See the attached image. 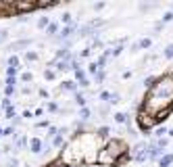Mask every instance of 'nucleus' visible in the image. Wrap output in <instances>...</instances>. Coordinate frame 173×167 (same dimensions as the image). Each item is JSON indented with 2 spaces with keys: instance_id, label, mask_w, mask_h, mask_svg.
I'll use <instances>...</instances> for the list:
<instances>
[{
  "instance_id": "28",
  "label": "nucleus",
  "mask_w": 173,
  "mask_h": 167,
  "mask_svg": "<svg viewBox=\"0 0 173 167\" xmlns=\"http://www.w3.org/2000/svg\"><path fill=\"white\" fill-rule=\"evenodd\" d=\"M94 9H96V11H100V9H104V2H98V4H94Z\"/></svg>"
},
{
  "instance_id": "26",
  "label": "nucleus",
  "mask_w": 173,
  "mask_h": 167,
  "mask_svg": "<svg viewBox=\"0 0 173 167\" xmlns=\"http://www.w3.org/2000/svg\"><path fill=\"white\" fill-rule=\"evenodd\" d=\"M154 134H156V136H163V134H167V130H165V128H159V130L154 132Z\"/></svg>"
},
{
  "instance_id": "3",
  "label": "nucleus",
  "mask_w": 173,
  "mask_h": 167,
  "mask_svg": "<svg viewBox=\"0 0 173 167\" xmlns=\"http://www.w3.org/2000/svg\"><path fill=\"white\" fill-rule=\"evenodd\" d=\"M71 32H73V27H71V25L63 27V29H61V34H58V40H67V38L71 36Z\"/></svg>"
},
{
  "instance_id": "6",
  "label": "nucleus",
  "mask_w": 173,
  "mask_h": 167,
  "mask_svg": "<svg viewBox=\"0 0 173 167\" xmlns=\"http://www.w3.org/2000/svg\"><path fill=\"white\" fill-rule=\"evenodd\" d=\"M171 163H173V155H165L161 159V167H169Z\"/></svg>"
},
{
  "instance_id": "4",
  "label": "nucleus",
  "mask_w": 173,
  "mask_h": 167,
  "mask_svg": "<svg viewBox=\"0 0 173 167\" xmlns=\"http://www.w3.org/2000/svg\"><path fill=\"white\" fill-rule=\"evenodd\" d=\"M31 44V40H19V42H15L11 46V50H17V48H23V46H29Z\"/></svg>"
},
{
  "instance_id": "5",
  "label": "nucleus",
  "mask_w": 173,
  "mask_h": 167,
  "mask_svg": "<svg viewBox=\"0 0 173 167\" xmlns=\"http://www.w3.org/2000/svg\"><path fill=\"white\" fill-rule=\"evenodd\" d=\"M150 44H152V42H150V38H144V40H140L138 44L134 46V50H138V48H148Z\"/></svg>"
},
{
  "instance_id": "17",
  "label": "nucleus",
  "mask_w": 173,
  "mask_h": 167,
  "mask_svg": "<svg viewBox=\"0 0 173 167\" xmlns=\"http://www.w3.org/2000/svg\"><path fill=\"white\" fill-rule=\"evenodd\" d=\"M75 77H77V80H81V82H83V80H86V73H83V71H81V69H79V71H75Z\"/></svg>"
},
{
  "instance_id": "7",
  "label": "nucleus",
  "mask_w": 173,
  "mask_h": 167,
  "mask_svg": "<svg viewBox=\"0 0 173 167\" xmlns=\"http://www.w3.org/2000/svg\"><path fill=\"white\" fill-rule=\"evenodd\" d=\"M57 32H58V25H57V23H50V25H48V29H46L48 36H54Z\"/></svg>"
},
{
  "instance_id": "18",
  "label": "nucleus",
  "mask_w": 173,
  "mask_h": 167,
  "mask_svg": "<svg viewBox=\"0 0 173 167\" xmlns=\"http://www.w3.org/2000/svg\"><path fill=\"white\" fill-rule=\"evenodd\" d=\"M61 21H63V23H69V21H71V15H69V13H65V15L61 17Z\"/></svg>"
},
{
  "instance_id": "8",
  "label": "nucleus",
  "mask_w": 173,
  "mask_h": 167,
  "mask_svg": "<svg viewBox=\"0 0 173 167\" xmlns=\"http://www.w3.org/2000/svg\"><path fill=\"white\" fill-rule=\"evenodd\" d=\"M165 59H173V44L165 46Z\"/></svg>"
},
{
  "instance_id": "11",
  "label": "nucleus",
  "mask_w": 173,
  "mask_h": 167,
  "mask_svg": "<svg viewBox=\"0 0 173 167\" xmlns=\"http://www.w3.org/2000/svg\"><path fill=\"white\" fill-rule=\"evenodd\" d=\"M9 67H15V69H17V67H19V59H17V57H15V54H13L11 59H9Z\"/></svg>"
},
{
  "instance_id": "21",
  "label": "nucleus",
  "mask_w": 173,
  "mask_h": 167,
  "mask_svg": "<svg viewBox=\"0 0 173 167\" xmlns=\"http://www.w3.org/2000/svg\"><path fill=\"white\" fill-rule=\"evenodd\" d=\"M21 80H23V82H31V73H23Z\"/></svg>"
},
{
  "instance_id": "15",
  "label": "nucleus",
  "mask_w": 173,
  "mask_h": 167,
  "mask_svg": "<svg viewBox=\"0 0 173 167\" xmlns=\"http://www.w3.org/2000/svg\"><path fill=\"white\" fill-rule=\"evenodd\" d=\"M171 19H173V13H165L163 15V23H169Z\"/></svg>"
},
{
  "instance_id": "23",
  "label": "nucleus",
  "mask_w": 173,
  "mask_h": 167,
  "mask_svg": "<svg viewBox=\"0 0 173 167\" xmlns=\"http://www.w3.org/2000/svg\"><path fill=\"white\" fill-rule=\"evenodd\" d=\"M13 134H15V132H13L11 128H6V130H2V136H13Z\"/></svg>"
},
{
  "instance_id": "19",
  "label": "nucleus",
  "mask_w": 173,
  "mask_h": 167,
  "mask_svg": "<svg viewBox=\"0 0 173 167\" xmlns=\"http://www.w3.org/2000/svg\"><path fill=\"white\" fill-rule=\"evenodd\" d=\"M102 80H104V71L100 69V71L96 73V82H102Z\"/></svg>"
},
{
  "instance_id": "16",
  "label": "nucleus",
  "mask_w": 173,
  "mask_h": 167,
  "mask_svg": "<svg viewBox=\"0 0 173 167\" xmlns=\"http://www.w3.org/2000/svg\"><path fill=\"white\" fill-rule=\"evenodd\" d=\"M75 102H77L79 107H86V98H83V96H79V94H77V98H75Z\"/></svg>"
},
{
  "instance_id": "1",
  "label": "nucleus",
  "mask_w": 173,
  "mask_h": 167,
  "mask_svg": "<svg viewBox=\"0 0 173 167\" xmlns=\"http://www.w3.org/2000/svg\"><path fill=\"white\" fill-rule=\"evenodd\" d=\"M40 4H35V2H13V9L15 13H25V11H34L38 9Z\"/></svg>"
},
{
  "instance_id": "20",
  "label": "nucleus",
  "mask_w": 173,
  "mask_h": 167,
  "mask_svg": "<svg viewBox=\"0 0 173 167\" xmlns=\"http://www.w3.org/2000/svg\"><path fill=\"white\" fill-rule=\"evenodd\" d=\"M90 117V111L88 109H81V119H88Z\"/></svg>"
},
{
  "instance_id": "13",
  "label": "nucleus",
  "mask_w": 173,
  "mask_h": 167,
  "mask_svg": "<svg viewBox=\"0 0 173 167\" xmlns=\"http://www.w3.org/2000/svg\"><path fill=\"white\" fill-rule=\"evenodd\" d=\"M63 88H65V90H75V84L73 82H63Z\"/></svg>"
},
{
  "instance_id": "14",
  "label": "nucleus",
  "mask_w": 173,
  "mask_h": 167,
  "mask_svg": "<svg viewBox=\"0 0 173 167\" xmlns=\"http://www.w3.org/2000/svg\"><path fill=\"white\" fill-rule=\"evenodd\" d=\"M98 136H100V138H106V136H109V128H100V130H98Z\"/></svg>"
},
{
  "instance_id": "25",
  "label": "nucleus",
  "mask_w": 173,
  "mask_h": 167,
  "mask_svg": "<svg viewBox=\"0 0 173 167\" xmlns=\"http://www.w3.org/2000/svg\"><path fill=\"white\" fill-rule=\"evenodd\" d=\"M6 36H9V32H6V29H2V32H0V42H2V40H6Z\"/></svg>"
},
{
  "instance_id": "10",
  "label": "nucleus",
  "mask_w": 173,
  "mask_h": 167,
  "mask_svg": "<svg viewBox=\"0 0 173 167\" xmlns=\"http://www.w3.org/2000/svg\"><path fill=\"white\" fill-rule=\"evenodd\" d=\"M115 121H117V123H125V121H127V113H117Z\"/></svg>"
},
{
  "instance_id": "12",
  "label": "nucleus",
  "mask_w": 173,
  "mask_h": 167,
  "mask_svg": "<svg viewBox=\"0 0 173 167\" xmlns=\"http://www.w3.org/2000/svg\"><path fill=\"white\" fill-rule=\"evenodd\" d=\"M25 59L27 61H38V52H25Z\"/></svg>"
},
{
  "instance_id": "22",
  "label": "nucleus",
  "mask_w": 173,
  "mask_h": 167,
  "mask_svg": "<svg viewBox=\"0 0 173 167\" xmlns=\"http://www.w3.org/2000/svg\"><path fill=\"white\" fill-rule=\"evenodd\" d=\"M13 117H15V109H9L6 111V119H13Z\"/></svg>"
},
{
  "instance_id": "29",
  "label": "nucleus",
  "mask_w": 173,
  "mask_h": 167,
  "mask_svg": "<svg viewBox=\"0 0 173 167\" xmlns=\"http://www.w3.org/2000/svg\"><path fill=\"white\" fill-rule=\"evenodd\" d=\"M17 163H19V161H17V159H13L11 163H9V167H17Z\"/></svg>"
},
{
  "instance_id": "9",
  "label": "nucleus",
  "mask_w": 173,
  "mask_h": 167,
  "mask_svg": "<svg viewBox=\"0 0 173 167\" xmlns=\"http://www.w3.org/2000/svg\"><path fill=\"white\" fill-rule=\"evenodd\" d=\"M48 25H50V21H48V17H42V19L38 21V27H40V29H44V27L48 29Z\"/></svg>"
},
{
  "instance_id": "2",
  "label": "nucleus",
  "mask_w": 173,
  "mask_h": 167,
  "mask_svg": "<svg viewBox=\"0 0 173 167\" xmlns=\"http://www.w3.org/2000/svg\"><path fill=\"white\" fill-rule=\"evenodd\" d=\"M29 148H31V153H40L42 150V140H38V138H34V140H29Z\"/></svg>"
},
{
  "instance_id": "27",
  "label": "nucleus",
  "mask_w": 173,
  "mask_h": 167,
  "mask_svg": "<svg viewBox=\"0 0 173 167\" xmlns=\"http://www.w3.org/2000/svg\"><path fill=\"white\" fill-rule=\"evenodd\" d=\"M6 73H9V77H13V75L17 73V69H15V67H9V71H6Z\"/></svg>"
},
{
  "instance_id": "24",
  "label": "nucleus",
  "mask_w": 173,
  "mask_h": 167,
  "mask_svg": "<svg viewBox=\"0 0 173 167\" xmlns=\"http://www.w3.org/2000/svg\"><path fill=\"white\" fill-rule=\"evenodd\" d=\"M61 144H63V136H57L54 138V146H61Z\"/></svg>"
}]
</instances>
